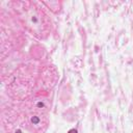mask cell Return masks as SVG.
Here are the masks:
<instances>
[{
    "label": "cell",
    "instance_id": "cell-1",
    "mask_svg": "<svg viewBox=\"0 0 133 133\" xmlns=\"http://www.w3.org/2000/svg\"><path fill=\"white\" fill-rule=\"evenodd\" d=\"M31 122H32L34 125H36V124H38V123H40V119H38L37 116H33V118L31 119Z\"/></svg>",
    "mask_w": 133,
    "mask_h": 133
},
{
    "label": "cell",
    "instance_id": "cell-3",
    "mask_svg": "<svg viewBox=\"0 0 133 133\" xmlns=\"http://www.w3.org/2000/svg\"><path fill=\"white\" fill-rule=\"evenodd\" d=\"M37 107H44V103L38 102V103H37Z\"/></svg>",
    "mask_w": 133,
    "mask_h": 133
},
{
    "label": "cell",
    "instance_id": "cell-2",
    "mask_svg": "<svg viewBox=\"0 0 133 133\" xmlns=\"http://www.w3.org/2000/svg\"><path fill=\"white\" fill-rule=\"evenodd\" d=\"M68 133H78V132H77V130H76V129H71V130H69V131H68Z\"/></svg>",
    "mask_w": 133,
    "mask_h": 133
},
{
    "label": "cell",
    "instance_id": "cell-4",
    "mask_svg": "<svg viewBox=\"0 0 133 133\" xmlns=\"http://www.w3.org/2000/svg\"><path fill=\"white\" fill-rule=\"evenodd\" d=\"M16 133H22V131H21V130H20V129H18V130H17V131H16Z\"/></svg>",
    "mask_w": 133,
    "mask_h": 133
}]
</instances>
